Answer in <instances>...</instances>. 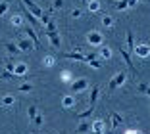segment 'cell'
<instances>
[{"label": "cell", "instance_id": "8", "mask_svg": "<svg viewBox=\"0 0 150 134\" xmlns=\"http://www.w3.org/2000/svg\"><path fill=\"white\" fill-rule=\"evenodd\" d=\"M13 75H16L18 79H27V63H23V61L16 63V67H13Z\"/></svg>", "mask_w": 150, "mask_h": 134}, {"label": "cell", "instance_id": "25", "mask_svg": "<svg viewBox=\"0 0 150 134\" xmlns=\"http://www.w3.org/2000/svg\"><path fill=\"white\" fill-rule=\"evenodd\" d=\"M137 88H139V92H142V94L150 96V84H146V82H139Z\"/></svg>", "mask_w": 150, "mask_h": 134}, {"label": "cell", "instance_id": "16", "mask_svg": "<svg viewBox=\"0 0 150 134\" xmlns=\"http://www.w3.org/2000/svg\"><path fill=\"white\" fill-rule=\"evenodd\" d=\"M23 15L27 18V21H29V25H31L33 29H35V27H39V19H37L35 15H33V13H29V12H27V10H25V6H23Z\"/></svg>", "mask_w": 150, "mask_h": 134}, {"label": "cell", "instance_id": "6", "mask_svg": "<svg viewBox=\"0 0 150 134\" xmlns=\"http://www.w3.org/2000/svg\"><path fill=\"white\" fill-rule=\"evenodd\" d=\"M133 54H135V56L137 58H148L150 56V46L148 44H139V46H135V50H133Z\"/></svg>", "mask_w": 150, "mask_h": 134}, {"label": "cell", "instance_id": "20", "mask_svg": "<svg viewBox=\"0 0 150 134\" xmlns=\"http://www.w3.org/2000/svg\"><path fill=\"white\" fill-rule=\"evenodd\" d=\"M60 81H62V82H66V84H69V82H73V79H71V71L64 69L62 73H60Z\"/></svg>", "mask_w": 150, "mask_h": 134}, {"label": "cell", "instance_id": "5", "mask_svg": "<svg viewBox=\"0 0 150 134\" xmlns=\"http://www.w3.org/2000/svg\"><path fill=\"white\" fill-rule=\"evenodd\" d=\"M87 86H88L87 79H77V81L71 82V94H75V92H83Z\"/></svg>", "mask_w": 150, "mask_h": 134}, {"label": "cell", "instance_id": "33", "mask_svg": "<svg viewBox=\"0 0 150 134\" xmlns=\"http://www.w3.org/2000/svg\"><path fill=\"white\" fill-rule=\"evenodd\" d=\"M33 125H35V126H40V125H42V115H40V113H37V115H35Z\"/></svg>", "mask_w": 150, "mask_h": 134}, {"label": "cell", "instance_id": "9", "mask_svg": "<svg viewBox=\"0 0 150 134\" xmlns=\"http://www.w3.org/2000/svg\"><path fill=\"white\" fill-rule=\"evenodd\" d=\"M16 44H18L19 52H31L33 48H35V44H33V42H31L29 39H19V40H18Z\"/></svg>", "mask_w": 150, "mask_h": 134}, {"label": "cell", "instance_id": "13", "mask_svg": "<svg viewBox=\"0 0 150 134\" xmlns=\"http://www.w3.org/2000/svg\"><path fill=\"white\" fill-rule=\"evenodd\" d=\"M46 36H48V40H50V44H52L54 48H60V36H58V31H48L46 33Z\"/></svg>", "mask_w": 150, "mask_h": 134}, {"label": "cell", "instance_id": "12", "mask_svg": "<svg viewBox=\"0 0 150 134\" xmlns=\"http://www.w3.org/2000/svg\"><path fill=\"white\" fill-rule=\"evenodd\" d=\"M119 48V54H121V58H123L125 61H127V65H129V69H131V73H135V67H133V60H131V54L125 50L123 46H117Z\"/></svg>", "mask_w": 150, "mask_h": 134}, {"label": "cell", "instance_id": "3", "mask_svg": "<svg viewBox=\"0 0 150 134\" xmlns=\"http://www.w3.org/2000/svg\"><path fill=\"white\" fill-rule=\"evenodd\" d=\"M87 42L91 44V46H102L104 36H102V33H98V31H91L87 35Z\"/></svg>", "mask_w": 150, "mask_h": 134}, {"label": "cell", "instance_id": "11", "mask_svg": "<svg viewBox=\"0 0 150 134\" xmlns=\"http://www.w3.org/2000/svg\"><path fill=\"white\" fill-rule=\"evenodd\" d=\"M91 130H93L94 134H104L106 125H104V121H102V119H96L94 123H91Z\"/></svg>", "mask_w": 150, "mask_h": 134}, {"label": "cell", "instance_id": "2", "mask_svg": "<svg viewBox=\"0 0 150 134\" xmlns=\"http://www.w3.org/2000/svg\"><path fill=\"white\" fill-rule=\"evenodd\" d=\"M21 2H23V6H25L27 12L33 13V15H35L37 19L42 18V13H44V12H42V8H40V6H37L35 2H33V0H21Z\"/></svg>", "mask_w": 150, "mask_h": 134}, {"label": "cell", "instance_id": "34", "mask_svg": "<svg viewBox=\"0 0 150 134\" xmlns=\"http://www.w3.org/2000/svg\"><path fill=\"white\" fill-rule=\"evenodd\" d=\"M6 12H8V2L2 0V2H0V15H4Z\"/></svg>", "mask_w": 150, "mask_h": 134}, {"label": "cell", "instance_id": "39", "mask_svg": "<svg viewBox=\"0 0 150 134\" xmlns=\"http://www.w3.org/2000/svg\"><path fill=\"white\" fill-rule=\"evenodd\" d=\"M62 6H64V0H54L52 8H54V10H58V8H62Z\"/></svg>", "mask_w": 150, "mask_h": 134}, {"label": "cell", "instance_id": "31", "mask_svg": "<svg viewBox=\"0 0 150 134\" xmlns=\"http://www.w3.org/2000/svg\"><path fill=\"white\" fill-rule=\"evenodd\" d=\"M0 79H6V81H10V79H18L13 73H8V71H0Z\"/></svg>", "mask_w": 150, "mask_h": 134}, {"label": "cell", "instance_id": "21", "mask_svg": "<svg viewBox=\"0 0 150 134\" xmlns=\"http://www.w3.org/2000/svg\"><path fill=\"white\" fill-rule=\"evenodd\" d=\"M13 104H16V98H13L12 94H8V96L2 98V105H6V107H12Z\"/></svg>", "mask_w": 150, "mask_h": 134}, {"label": "cell", "instance_id": "7", "mask_svg": "<svg viewBox=\"0 0 150 134\" xmlns=\"http://www.w3.org/2000/svg\"><path fill=\"white\" fill-rule=\"evenodd\" d=\"M64 58H66V60H73V61H81V63H87V58H85V54L77 52V50H73V52H64Z\"/></svg>", "mask_w": 150, "mask_h": 134}, {"label": "cell", "instance_id": "37", "mask_svg": "<svg viewBox=\"0 0 150 134\" xmlns=\"http://www.w3.org/2000/svg\"><path fill=\"white\" fill-rule=\"evenodd\" d=\"M125 8H127V0H119L115 4V10H125Z\"/></svg>", "mask_w": 150, "mask_h": 134}, {"label": "cell", "instance_id": "38", "mask_svg": "<svg viewBox=\"0 0 150 134\" xmlns=\"http://www.w3.org/2000/svg\"><path fill=\"white\" fill-rule=\"evenodd\" d=\"M13 67H16L13 61H8V63H6V71H8V73H13Z\"/></svg>", "mask_w": 150, "mask_h": 134}, {"label": "cell", "instance_id": "41", "mask_svg": "<svg viewBox=\"0 0 150 134\" xmlns=\"http://www.w3.org/2000/svg\"><path fill=\"white\" fill-rule=\"evenodd\" d=\"M139 4V0H127V8H135Z\"/></svg>", "mask_w": 150, "mask_h": 134}, {"label": "cell", "instance_id": "22", "mask_svg": "<svg viewBox=\"0 0 150 134\" xmlns=\"http://www.w3.org/2000/svg\"><path fill=\"white\" fill-rule=\"evenodd\" d=\"M10 21H12V25H13V27H21V25H23V18L19 15V13L12 15V19H10Z\"/></svg>", "mask_w": 150, "mask_h": 134}, {"label": "cell", "instance_id": "23", "mask_svg": "<svg viewBox=\"0 0 150 134\" xmlns=\"http://www.w3.org/2000/svg\"><path fill=\"white\" fill-rule=\"evenodd\" d=\"M114 18H112V15H108V13H106V15H102V25H104V27H114Z\"/></svg>", "mask_w": 150, "mask_h": 134}, {"label": "cell", "instance_id": "28", "mask_svg": "<svg viewBox=\"0 0 150 134\" xmlns=\"http://www.w3.org/2000/svg\"><path fill=\"white\" fill-rule=\"evenodd\" d=\"M87 63L91 65L93 69H100L102 65H104V63H102V60H98V58H96V60H91V61H87Z\"/></svg>", "mask_w": 150, "mask_h": 134}, {"label": "cell", "instance_id": "17", "mask_svg": "<svg viewBox=\"0 0 150 134\" xmlns=\"http://www.w3.org/2000/svg\"><path fill=\"white\" fill-rule=\"evenodd\" d=\"M62 105H64V107H66V109H73L75 107V98H73V96H66V98H64L62 100Z\"/></svg>", "mask_w": 150, "mask_h": 134}, {"label": "cell", "instance_id": "43", "mask_svg": "<svg viewBox=\"0 0 150 134\" xmlns=\"http://www.w3.org/2000/svg\"><path fill=\"white\" fill-rule=\"evenodd\" d=\"M87 2H88V0H87Z\"/></svg>", "mask_w": 150, "mask_h": 134}, {"label": "cell", "instance_id": "29", "mask_svg": "<svg viewBox=\"0 0 150 134\" xmlns=\"http://www.w3.org/2000/svg\"><path fill=\"white\" fill-rule=\"evenodd\" d=\"M93 111H94V107H91V105H88V109H85V111L81 113L79 119H87V117H91V115H93Z\"/></svg>", "mask_w": 150, "mask_h": 134}, {"label": "cell", "instance_id": "32", "mask_svg": "<svg viewBox=\"0 0 150 134\" xmlns=\"http://www.w3.org/2000/svg\"><path fill=\"white\" fill-rule=\"evenodd\" d=\"M88 128H91V125H88V123H81V125L77 126V132H79V134L81 132H87Z\"/></svg>", "mask_w": 150, "mask_h": 134}, {"label": "cell", "instance_id": "40", "mask_svg": "<svg viewBox=\"0 0 150 134\" xmlns=\"http://www.w3.org/2000/svg\"><path fill=\"white\" fill-rule=\"evenodd\" d=\"M123 134H142V132H141L139 128H127V130H125Z\"/></svg>", "mask_w": 150, "mask_h": 134}, {"label": "cell", "instance_id": "35", "mask_svg": "<svg viewBox=\"0 0 150 134\" xmlns=\"http://www.w3.org/2000/svg\"><path fill=\"white\" fill-rule=\"evenodd\" d=\"M48 31H56V23H54V19H48V23H46V33Z\"/></svg>", "mask_w": 150, "mask_h": 134}, {"label": "cell", "instance_id": "19", "mask_svg": "<svg viewBox=\"0 0 150 134\" xmlns=\"http://www.w3.org/2000/svg\"><path fill=\"white\" fill-rule=\"evenodd\" d=\"M35 90V84H31V82H21L19 84V92L21 94H29V92Z\"/></svg>", "mask_w": 150, "mask_h": 134}, {"label": "cell", "instance_id": "42", "mask_svg": "<svg viewBox=\"0 0 150 134\" xmlns=\"http://www.w3.org/2000/svg\"><path fill=\"white\" fill-rule=\"evenodd\" d=\"M139 2H150V0H139Z\"/></svg>", "mask_w": 150, "mask_h": 134}, {"label": "cell", "instance_id": "18", "mask_svg": "<svg viewBox=\"0 0 150 134\" xmlns=\"http://www.w3.org/2000/svg\"><path fill=\"white\" fill-rule=\"evenodd\" d=\"M127 46H129V52H133L135 50V35H133V31L131 29H127Z\"/></svg>", "mask_w": 150, "mask_h": 134}, {"label": "cell", "instance_id": "24", "mask_svg": "<svg viewBox=\"0 0 150 134\" xmlns=\"http://www.w3.org/2000/svg\"><path fill=\"white\" fill-rule=\"evenodd\" d=\"M100 10V2L98 0H88V12H98Z\"/></svg>", "mask_w": 150, "mask_h": 134}, {"label": "cell", "instance_id": "30", "mask_svg": "<svg viewBox=\"0 0 150 134\" xmlns=\"http://www.w3.org/2000/svg\"><path fill=\"white\" fill-rule=\"evenodd\" d=\"M27 113H29V119H31V123H33V119H35V115L39 113V109H37L35 105H31V107L27 109Z\"/></svg>", "mask_w": 150, "mask_h": 134}, {"label": "cell", "instance_id": "4", "mask_svg": "<svg viewBox=\"0 0 150 134\" xmlns=\"http://www.w3.org/2000/svg\"><path fill=\"white\" fill-rule=\"evenodd\" d=\"M25 33H27V39H29L33 44H35V50L42 48V44H40V40H39V35H37V31L33 29L31 25H27V27H25Z\"/></svg>", "mask_w": 150, "mask_h": 134}, {"label": "cell", "instance_id": "15", "mask_svg": "<svg viewBox=\"0 0 150 134\" xmlns=\"http://www.w3.org/2000/svg\"><path fill=\"white\" fill-rule=\"evenodd\" d=\"M125 123V119L121 115H119L117 111H112V128H115V126H119V125H123Z\"/></svg>", "mask_w": 150, "mask_h": 134}, {"label": "cell", "instance_id": "36", "mask_svg": "<svg viewBox=\"0 0 150 134\" xmlns=\"http://www.w3.org/2000/svg\"><path fill=\"white\" fill-rule=\"evenodd\" d=\"M69 15H71V18H81V15H83V12H81L79 8H73V10H71V13H69Z\"/></svg>", "mask_w": 150, "mask_h": 134}, {"label": "cell", "instance_id": "1", "mask_svg": "<svg viewBox=\"0 0 150 134\" xmlns=\"http://www.w3.org/2000/svg\"><path fill=\"white\" fill-rule=\"evenodd\" d=\"M125 81H127V71H119V73L110 81V84H108V90L112 92V90H115V88H119Z\"/></svg>", "mask_w": 150, "mask_h": 134}, {"label": "cell", "instance_id": "14", "mask_svg": "<svg viewBox=\"0 0 150 134\" xmlns=\"http://www.w3.org/2000/svg\"><path fill=\"white\" fill-rule=\"evenodd\" d=\"M98 94H100V88H98V84H94L93 90H91V98H88V105L91 107H94V104H96V100H98Z\"/></svg>", "mask_w": 150, "mask_h": 134}, {"label": "cell", "instance_id": "26", "mask_svg": "<svg viewBox=\"0 0 150 134\" xmlns=\"http://www.w3.org/2000/svg\"><path fill=\"white\" fill-rule=\"evenodd\" d=\"M4 46L8 48L10 54H19V48H18V44H16V42H6Z\"/></svg>", "mask_w": 150, "mask_h": 134}, {"label": "cell", "instance_id": "27", "mask_svg": "<svg viewBox=\"0 0 150 134\" xmlns=\"http://www.w3.org/2000/svg\"><path fill=\"white\" fill-rule=\"evenodd\" d=\"M54 63H56L54 56H44V60H42V65H44V67H52Z\"/></svg>", "mask_w": 150, "mask_h": 134}, {"label": "cell", "instance_id": "10", "mask_svg": "<svg viewBox=\"0 0 150 134\" xmlns=\"http://www.w3.org/2000/svg\"><path fill=\"white\" fill-rule=\"evenodd\" d=\"M98 60H102V61H108V60H112V46H100V50H98Z\"/></svg>", "mask_w": 150, "mask_h": 134}]
</instances>
